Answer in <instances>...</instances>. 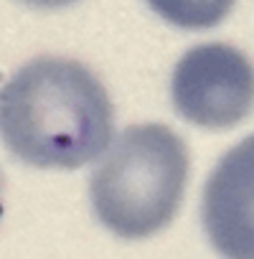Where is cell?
Masks as SVG:
<instances>
[{
  "instance_id": "3",
  "label": "cell",
  "mask_w": 254,
  "mask_h": 259,
  "mask_svg": "<svg viewBox=\"0 0 254 259\" xmlns=\"http://www.w3.org/2000/svg\"><path fill=\"white\" fill-rule=\"evenodd\" d=\"M171 104L198 130H231L254 112V61L224 41L191 46L171 71Z\"/></svg>"
},
{
  "instance_id": "4",
  "label": "cell",
  "mask_w": 254,
  "mask_h": 259,
  "mask_svg": "<svg viewBox=\"0 0 254 259\" xmlns=\"http://www.w3.org/2000/svg\"><path fill=\"white\" fill-rule=\"evenodd\" d=\"M201 224L221 259H254V133L211 168L201 193Z\"/></svg>"
},
{
  "instance_id": "1",
  "label": "cell",
  "mask_w": 254,
  "mask_h": 259,
  "mask_svg": "<svg viewBox=\"0 0 254 259\" xmlns=\"http://www.w3.org/2000/svg\"><path fill=\"white\" fill-rule=\"evenodd\" d=\"M114 138V104L81 61L36 56L0 87V140L23 165L76 170Z\"/></svg>"
},
{
  "instance_id": "2",
  "label": "cell",
  "mask_w": 254,
  "mask_h": 259,
  "mask_svg": "<svg viewBox=\"0 0 254 259\" xmlns=\"http://www.w3.org/2000/svg\"><path fill=\"white\" fill-rule=\"evenodd\" d=\"M191 178L186 140L163 122L124 127L94 160L89 206L117 239L143 241L178 216Z\"/></svg>"
},
{
  "instance_id": "7",
  "label": "cell",
  "mask_w": 254,
  "mask_h": 259,
  "mask_svg": "<svg viewBox=\"0 0 254 259\" xmlns=\"http://www.w3.org/2000/svg\"><path fill=\"white\" fill-rule=\"evenodd\" d=\"M0 216H3V181H0Z\"/></svg>"
},
{
  "instance_id": "6",
  "label": "cell",
  "mask_w": 254,
  "mask_h": 259,
  "mask_svg": "<svg viewBox=\"0 0 254 259\" xmlns=\"http://www.w3.org/2000/svg\"><path fill=\"white\" fill-rule=\"evenodd\" d=\"M16 3H21L26 8H36V11H61V8L79 3V0H16Z\"/></svg>"
},
{
  "instance_id": "5",
  "label": "cell",
  "mask_w": 254,
  "mask_h": 259,
  "mask_svg": "<svg viewBox=\"0 0 254 259\" xmlns=\"http://www.w3.org/2000/svg\"><path fill=\"white\" fill-rule=\"evenodd\" d=\"M145 6L173 28L208 31L231 16L236 0H145Z\"/></svg>"
}]
</instances>
